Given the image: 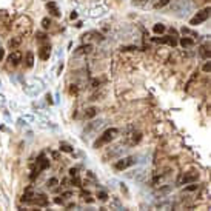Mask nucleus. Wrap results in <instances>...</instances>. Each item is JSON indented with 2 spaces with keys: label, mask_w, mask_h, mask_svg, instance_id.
I'll return each mask as SVG.
<instances>
[{
  "label": "nucleus",
  "mask_w": 211,
  "mask_h": 211,
  "mask_svg": "<svg viewBox=\"0 0 211 211\" xmlns=\"http://www.w3.org/2000/svg\"><path fill=\"white\" fill-rule=\"evenodd\" d=\"M11 28L17 33V36L20 37H26L31 34V28H33V20L28 16H20L17 17L14 22L11 23Z\"/></svg>",
  "instance_id": "obj_1"
},
{
  "label": "nucleus",
  "mask_w": 211,
  "mask_h": 211,
  "mask_svg": "<svg viewBox=\"0 0 211 211\" xmlns=\"http://www.w3.org/2000/svg\"><path fill=\"white\" fill-rule=\"evenodd\" d=\"M117 136H119V129L117 128H110L107 131H103L102 136H99V139L94 142V148H100V147H103V145L113 142Z\"/></svg>",
  "instance_id": "obj_2"
},
{
  "label": "nucleus",
  "mask_w": 211,
  "mask_h": 211,
  "mask_svg": "<svg viewBox=\"0 0 211 211\" xmlns=\"http://www.w3.org/2000/svg\"><path fill=\"white\" fill-rule=\"evenodd\" d=\"M48 166H49V159H46V156L42 153L40 156L37 157V162H36V169L33 171L31 179H34V177H36V174L42 173V171H43V169H46Z\"/></svg>",
  "instance_id": "obj_3"
},
{
  "label": "nucleus",
  "mask_w": 211,
  "mask_h": 211,
  "mask_svg": "<svg viewBox=\"0 0 211 211\" xmlns=\"http://www.w3.org/2000/svg\"><path fill=\"white\" fill-rule=\"evenodd\" d=\"M136 162H137V157H136V156L123 157V159H120V160H117V162H116V169L123 171V169H126V168H129V166H133Z\"/></svg>",
  "instance_id": "obj_4"
},
{
  "label": "nucleus",
  "mask_w": 211,
  "mask_h": 211,
  "mask_svg": "<svg viewBox=\"0 0 211 211\" xmlns=\"http://www.w3.org/2000/svg\"><path fill=\"white\" fill-rule=\"evenodd\" d=\"M208 17H209V8H205V9L199 11V12H197V14L190 20V25H191V26H197V25H200L202 22H205Z\"/></svg>",
  "instance_id": "obj_5"
},
{
  "label": "nucleus",
  "mask_w": 211,
  "mask_h": 211,
  "mask_svg": "<svg viewBox=\"0 0 211 211\" xmlns=\"http://www.w3.org/2000/svg\"><path fill=\"white\" fill-rule=\"evenodd\" d=\"M23 89H25V93H26V94H29V96H36V94H39V93H40V91L43 89V85H42V82H40V80H33V83H31V85L25 86Z\"/></svg>",
  "instance_id": "obj_6"
},
{
  "label": "nucleus",
  "mask_w": 211,
  "mask_h": 211,
  "mask_svg": "<svg viewBox=\"0 0 211 211\" xmlns=\"http://www.w3.org/2000/svg\"><path fill=\"white\" fill-rule=\"evenodd\" d=\"M22 62V52L19 51V49H16V51H12L11 54L8 56V63L11 65L12 68L14 67H17V65Z\"/></svg>",
  "instance_id": "obj_7"
},
{
  "label": "nucleus",
  "mask_w": 211,
  "mask_h": 211,
  "mask_svg": "<svg viewBox=\"0 0 211 211\" xmlns=\"http://www.w3.org/2000/svg\"><path fill=\"white\" fill-rule=\"evenodd\" d=\"M153 42H157V43H165V45H169V46H176L177 45V40L173 37V36H165V37H153Z\"/></svg>",
  "instance_id": "obj_8"
},
{
  "label": "nucleus",
  "mask_w": 211,
  "mask_h": 211,
  "mask_svg": "<svg viewBox=\"0 0 211 211\" xmlns=\"http://www.w3.org/2000/svg\"><path fill=\"white\" fill-rule=\"evenodd\" d=\"M93 51V45L91 43H85V45H82V46H79L76 51H74V57H79V56H86V54H89V52Z\"/></svg>",
  "instance_id": "obj_9"
},
{
  "label": "nucleus",
  "mask_w": 211,
  "mask_h": 211,
  "mask_svg": "<svg viewBox=\"0 0 211 211\" xmlns=\"http://www.w3.org/2000/svg\"><path fill=\"white\" fill-rule=\"evenodd\" d=\"M49 56H51V45L46 43V45H43L40 49H39V57H40L42 60H48Z\"/></svg>",
  "instance_id": "obj_10"
},
{
  "label": "nucleus",
  "mask_w": 211,
  "mask_h": 211,
  "mask_svg": "<svg viewBox=\"0 0 211 211\" xmlns=\"http://www.w3.org/2000/svg\"><path fill=\"white\" fill-rule=\"evenodd\" d=\"M46 8H48V11H49V14H51V16H54V17H60V11H59L57 3L54 2V0L48 2V3H46Z\"/></svg>",
  "instance_id": "obj_11"
},
{
  "label": "nucleus",
  "mask_w": 211,
  "mask_h": 211,
  "mask_svg": "<svg viewBox=\"0 0 211 211\" xmlns=\"http://www.w3.org/2000/svg\"><path fill=\"white\" fill-rule=\"evenodd\" d=\"M34 190L31 188V187H28L25 190V193H23V197H22V202H26V203H33V199H34Z\"/></svg>",
  "instance_id": "obj_12"
},
{
  "label": "nucleus",
  "mask_w": 211,
  "mask_h": 211,
  "mask_svg": "<svg viewBox=\"0 0 211 211\" xmlns=\"http://www.w3.org/2000/svg\"><path fill=\"white\" fill-rule=\"evenodd\" d=\"M33 203H36V205H40V206H45V205L48 203V199H46V196H45V194L37 193V194H34Z\"/></svg>",
  "instance_id": "obj_13"
},
{
  "label": "nucleus",
  "mask_w": 211,
  "mask_h": 211,
  "mask_svg": "<svg viewBox=\"0 0 211 211\" xmlns=\"http://www.w3.org/2000/svg\"><path fill=\"white\" fill-rule=\"evenodd\" d=\"M20 43H22V37L20 36H16V37H12V39H9V40H8V46L11 49H14V51L20 46Z\"/></svg>",
  "instance_id": "obj_14"
},
{
  "label": "nucleus",
  "mask_w": 211,
  "mask_h": 211,
  "mask_svg": "<svg viewBox=\"0 0 211 211\" xmlns=\"http://www.w3.org/2000/svg\"><path fill=\"white\" fill-rule=\"evenodd\" d=\"M197 179H199V173H188V174H185V176H183V179H182V183L185 185V183L194 182V180H197Z\"/></svg>",
  "instance_id": "obj_15"
},
{
  "label": "nucleus",
  "mask_w": 211,
  "mask_h": 211,
  "mask_svg": "<svg viewBox=\"0 0 211 211\" xmlns=\"http://www.w3.org/2000/svg\"><path fill=\"white\" fill-rule=\"evenodd\" d=\"M179 43H180L182 48H191V46H194V40H193L191 37H183V39H180Z\"/></svg>",
  "instance_id": "obj_16"
},
{
  "label": "nucleus",
  "mask_w": 211,
  "mask_h": 211,
  "mask_svg": "<svg viewBox=\"0 0 211 211\" xmlns=\"http://www.w3.org/2000/svg\"><path fill=\"white\" fill-rule=\"evenodd\" d=\"M153 31H154L156 34H163V33L166 31V26H165L163 23H156V25L153 26Z\"/></svg>",
  "instance_id": "obj_17"
},
{
  "label": "nucleus",
  "mask_w": 211,
  "mask_h": 211,
  "mask_svg": "<svg viewBox=\"0 0 211 211\" xmlns=\"http://www.w3.org/2000/svg\"><path fill=\"white\" fill-rule=\"evenodd\" d=\"M33 65H34V54L31 51H28V52H26V67L33 68Z\"/></svg>",
  "instance_id": "obj_18"
},
{
  "label": "nucleus",
  "mask_w": 211,
  "mask_h": 211,
  "mask_svg": "<svg viewBox=\"0 0 211 211\" xmlns=\"http://www.w3.org/2000/svg\"><path fill=\"white\" fill-rule=\"evenodd\" d=\"M96 114H97V108H94V107H91V108H88V110L85 111V117H86V119H93Z\"/></svg>",
  "instance_id": "obj_19"
},
{
  "label": "nucleus",
  "mask_w": 211,
  "mask_h": 211,
  "mask_svg": "<svg viewBox=\"0 0 211 211\" xmlns=\"http://www.w3.org/2000/svg\"><path fill=\"white\" fill-rule=\"evenodd\" d=\"M60 151H63V153H73V147L70 143H67V142H62L60 143Z\"/></svg>",
  "instance_id": "obj_20"
},
{
  "label": "nucleus",
  "mask_w": 211,
  "mask_h": 211,
  "mask_svg": "<svg viewBox=\"0 0 211 211\" xmlns=\"http://www.w3.org/2000/svg\"><path fill=\"white\" fill-rule=\"evenodd\" d=\"M200 54H202V57H203V59H208V57H209L208 43H205V45H202V46H200Z\"/></svg>",
  "instance_id": "obj_21"
},
{
  "label": "nucleus",
  "mask_w": 211,
  "mask_h": 211,
  "mask_svg": "<svg viewBox=\"0 0 211 211\" xmlns=\"http://www.w3.org/2000/svg\"><path fill=\"white\" fill-rule=\"evenodd\" d=\"M131 136H133V137H131V142H129L131 145L139 143V142H140V139H142V134H140V133H133Z\"/></svg>",
  "instance_id": "obj_22"
},
{
  "label": "nucleus",
  "mask_w": 211,
  "mask_h": 211,
  "mask_svg": "<svg viewBox=\"0 0 211 211\" xmlns=\"http://www.w3.org/2000/svg\"><path fill=\"white\" fill-rule=\"evenodd\" d=\"M42 26H43V29H49L51 28V19L49 17L42 19Z\"/></svg>",
  "instance_id": "obj_23"
},
{
  "label": "nucleus",
  "mask_w": 211,
  "mask_h": 211,
  "mask_svg": "<svg viewBox=\"0 0 211 211\" xmlns=\"http://www.w3.org/2000/svg\"><path fill=\"white\" fill-rule=\"evenodd\" d=\"M169 2H173V0H157V2H156V8H163L165 5H168Z\"/></svg>",
  "instance_id": "obj_24"
},
{
  "label": "nucleus",
  "mask_w": 211,
  "mask_h": 211,
  "mask_svg": "<svg viewBox=\"0 0 211 211\" xmlns=\"http://www.w3.org/2000/svg\"><path fill=\"white\" fill-rule=\"evenodd\" d=\"M57 183H59V180H57L56 177H52V179H49V180L46 182V187H48V188H54Z\"/></svg>",
  "instance_id": "obj_25"
},
{
  "label": "nucleus",
  "mask_w": 211,
  "mask_h": 211,
  "mask_svg": "<svg viewBox=\"0 0 211 211\" xmlns=\"http://www.w3.org/2000/svg\"><path fill=\"white\" fill-rule=\"evenodd\" d=\"M36 39L39 42H46V34L45 33H37L36 34Z\"/></svg>",
  "instance_id": "obj_26"
},
{
  "label": "nucleus",
  "mask_w": 211,
  "mask_h": 211,
  "mask_svg": "<svg viewBox=\"0 0 211 211\" xmlns=\"http://www.w3.org/2000/svg\"><path fill=\"white\" fill-rule=\"evenodd\" d=\"M182 33L185 34V36H193V37H197V34H196V33H193L190 28H185V26L182 28Z\"/></svg>",
  "instance_id": "obj_27"
},
{
  "label": "nucleus",
  "mask_w": 211,
  "mask_h": 211,
  "mask_svg": "<svg viewBox=\"0 0 211 211\" xmlns=\"http://www.w3.org/2000/svg\"><path fill=\"white\" fill-rule=\"evenodd\" d=\"M97 197H99V200H102V202H105V200H107V199H108V194H107V193H105V191H100V193L97 194Z\"/></svg>",
  "instance_id": "obj_28"
},
{
  "label": "nucleus",
  "mask_w": 211,
  "mask_h": 211,
  "mask_svg": "<svg viewBox=\"0 0 211 211\" xmlns=\"http://www.w3.org/2000/svg\"><path fill=\"white\" fill-rule=\"evenodd\" d=\"M70 176H71V177H77V176H79V169H77V168H71V169H70Z\"/></svg>",
  "instance_id": "obj_29"
},
{
  "label": "nucleus",
  "mask_w": 211,
  "mask_h": 211,
  "mask_svg": "<svg viewBox=\"0 0 211 211\" xmlns=\"http://www.w3.org/2000/svg\"><path fill=\"white\" fill-rule=\"evenodd\" d=\"M99 85H100V80H99V79H96V80L91 82V88H99Z\"/></svg>",
  "instance_id": "obj_30"
},
{
  "label": "nucleus",
  "mask_w": 211,
  "mask_h": 211,
  "mask_svg": "<svg viewBox=\"0 0 211 211\" xmlns=\"http://www.w3.org/2000/svg\"><path fill=\"white\" fill-rule=\"evenodd\" d=\"M145 2H147V0H133V5L142 6V5H145Z\"/></svg>",
  "instance_id": "obj_31"
},
{
  "label": "nucleus",
  "mask_w": 211,
  "mask_h": 211,
  "mask_svg": "<svg viewBox=\"0 0 211 211\" xmlns=\"http://www.w3.org/2000/svg\"><path fill=\"white\" fill-rule=\"evenodd\" d=\"M209 70H211V63L206 62V63L203 65V71H205V73H209Z\"/></svg>",
  "instance_id": "obj_32"
},
{
  "label": "nucleus",
  "mask_w": 211,
  "mask_h": 211,
  "mask_svg": "<svg viewBox=\"0 0 211 211\" xmlns=\"http://www.w3.org/2000/svg\"><path fill=\"white\" fill-rule=\"evenodd\" d=\"M197 188H199V185H191V187H187L185 190H187V191H194V190H197Z\"/></svg>",
  "instance_id": "obj_33"
},
{
  "label": "nucleus",
  "mask_w": 211,
  "mask_h": 211,
  "mask_svg": "<svg viewBox=\"0 0 211 211\" xmlns=\"http://www.w3.org/2000/svg\"><path fill=\"white\" fill-rule=\"evenodd\" d=\"M46 102H48L49 105H52V103H54V100H52V97H51V94H46Z\"/></svg>",
  "instance_id": "obj_34"
},
{
  "label": "nucleus",
  "mask_w": 211,
  "mask_h": 211,
  "mask_svg": "<svg viewBox=\"0 0 211 211\" xmlns=\"http://www.w3.org/2000/svg\"><path fill=\"white\" fill-rule=\"evenodd\" d=\"M3 57H5V49H3V48H0V62L3 60Z\"/></svg>",
  "instance_id": "obj_35"
},
{
  "label": "nucleus",
  "mask_w": 211,
  "mask_h": 211,
  "mask_svg": "<svg viewBox=\"0 0 211 211\" xmlns=\"http://www.w3.org/2000/svg\"><path fill=\"white\" fill-rule=\"evenodd\" d=\"M70 19H71V20H74V19H77V12H76V11H73V12H71V16H70Z\"/></svg>",
  "instance_id": "obj_36"
},
{
  "label": "nucleus",
  "mask_w": 211,
  "mask_h": 211,
  "mask_svg": "<svg viewBox=\"0 0 211 211\" xmlns=\"http://www.w3.org/2000/svg\"><path fill=\"white\" fill-rule=\"evenodd\" d=\"M169 33H171V34H173V36H177V31H176V29H173V28H171V29H169Z\"/></svg>",
  "instance_id": "obj_37"
},
{
  "label": "nucleus",
  "mask_w": 211,
  "mask_h": 211,
  "mask_svg": "<svg viewBox=\"0 0 211 211\" xmlns=\"http://www.w3.org/2000/svg\"><path fill=\"white\" fill-rule=\"evenodd\" d=\"M82 25H83L82 22H77V23H76V26H77V28H82Z\"/></svg>",
  "instance_id": "obj_38"
},
{
  "label": "nucleus",
  "mask_w": 211,
  "mask_h": 211,
  "mask_svg": "<svg viewBox=\"0 0 211 211\" xmlns=\"http://www.w3.org/2000/svg\"><path fill=\"white\" fill-rule=\"evenodd\" d=\"M0 103H5V97L2 94H0Z\"/></svg>",
  "instance_id": "obj_39"
}]
</instances>
